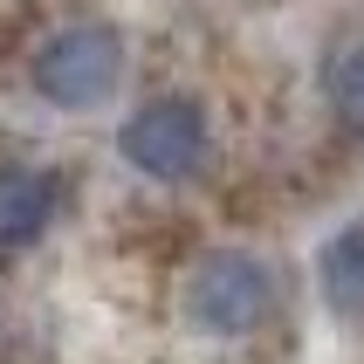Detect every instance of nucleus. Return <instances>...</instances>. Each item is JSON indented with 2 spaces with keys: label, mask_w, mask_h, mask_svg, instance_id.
Listing matches in <instances>:
<instances>
[{
  "label": "nucleus",
  "mask_w": 364,
  "mask_h": 364,
  "mask_svg": "<svg viewBox=\"0 0 364 364\" xmlns=\"http://www.w3.org/2000/svg\"><path fill=\"white\" fill-rule=\"evenodd\" d=\"M124 69H131V48H124V28H110V21H62L55 35H41L35 55H28L35 97L55 103V110H76V117L117 103Z\"/></svg>",
  "instance_id": "nucleus-1"
},
{
  "label": "nucleus",
  "mask_w": 364,
  "mask_h": 364,
  "mask_svg": "<svg viewBox=\"0 0 364 364\" xmlns=\"http://www.w3.org/2000/svg\"><path fill=\"white\" fill-rule=\"evenodd\" d=\"M179 316L200 337H255L275 316V268L255 247H206L179 282Z\"/></svg>",
  "instance_id": "nucleus-2"
},
{
  "label": "nucleus",
  "mask_w": 364,
  "mask_h": 364,
  "mask_svg": "<svg viewBox=\"0 0 364 364\" xmlns=\"http://www.w3.org/2000/svg\"><path fill=\"white\" fill-rule=\"evenodd\" d=\"M117 159L159 186L200 179L213 159V117L193 97H151L117 124Z\"/></svg>",
  "instance_id": "nucleus-3"
},
{
  "label": "nucleus",
  "mask_w": 364,
  "mask_h": 364,
  "mask_svg": "<svg viewBox=\"0 0 364 364\" xmlns=\"http://www.w3.org/2000/svg\"><path fill=\"white\" fill-rule=\"evenodd\" d=\"M62 200H69V179H62L55 165H41V159L0 165V255L35 247L62 220Z\"/></svg>",
  "instance_id": "nucleus-4"
},
{
  "label": "nucleus",
  "mask_w": 364,
  "mask_h": 364,
  "mask_svg": "<svg viewBox=\"0 0 364 364\" xmlns=\"http://www.w3.org/2000/svg\"><path fill=\"white\" fill-rule=\"evenodd\" d=\"M316 289L323 303L350 323H364V220L337 227L323 247H316Z\"/></svg>",
  "instance_id": "nucleus-5"
},
{
  "label": "nucleus",
  "mask_w": 364,
  "mask_h": 364,
  "mask_svg": "<svg viewBox=\"0 0 364 364\" xmlns=\"http://www.w3.org/2000/svg\"><path fill=\"white\" fill-rule=\"evenodd\" d=\"M316 90H323L330 117L344 124L350 138H364V35L330 41L323 62H316Z\"/></svg>",
  "instance_id": "nucleus-6"
}]
</instances>
